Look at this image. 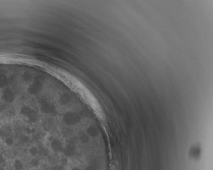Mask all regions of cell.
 Listing matches in <instances>:
<instances>
[{
	"label": "cell",
	"mask_w": 213,
	"mask_h": 170,
	"mask_svg": "<svg viewBox=\"0 0 213 170\" xmlns=\"http://www.w3.org/2000/svg\"><path fill=\"white\" fill-rule=\"evenodd\" d=\"M13 167L15 170H23L24 169V164L22 161L19 159H16L14 161Z\"/></svg>",
	"instance_id": "6da1fadb"
},
{
	"label": "cell",
	"mask_w": 213,
	"mask_h": 170,
	"mask_svg": "<svg viewBox=\"0 0 213 170\" xmlns=\"http://www.w3.org/2000/svg\"><path fill=\"white\" fill-rule=\"evenodd\" d=\"M30 165L32 167H34V168H37V167H39L40 165V160L37 157H33L30 161Z\"/></svg>",
	"instance_id": "7a4b0ae2"
},
{
	"label": "cell",
	"mask_w": 213,
	"mask_h": 170,
	"mask_svg": "<svg viewBox=\"0 0 213 170\" xmlns=\"http://www.w3.org/2000/svg\"><path fill=\"white\" fill-rule=\"evenodd\" d=\"M55 170H65V168L64 165L60 164L58 165H56L55 167Z\"/></svg>",
	"instance_id": "3957f363"
},
{
	"label": "cell",
	"mask_w": 213,
	"mask_h": 170,
	"mask_svg": "<svg viewBox=\"0 0 213 170\" xmlns=\"http://www.w3.org/2000/svg\"><path fill=\"white\" fill-rule=\"evenodd\" d=\"M70 170H80V169L78 167H72V168Z\"/></svg>",
	"instance_id": "277c9868"
},
{
	"label": "cell",
	"mask_w": 213,
	"mask_h": 170,
	"mask_svg": "<svg viewBox=\"0 0 213 170\" xmlns=\"http://www.w3.org/2000/svg\"><path fill=\"white\" fill-rule=\"evenodd\" d=\"M0 170H4L3 169H1V168H0Z\"/></svg>",
	"instance_id": "5b68a950"
}]
</instances>
